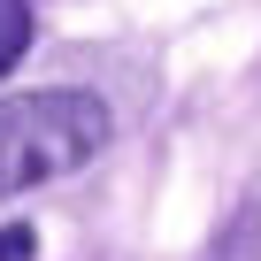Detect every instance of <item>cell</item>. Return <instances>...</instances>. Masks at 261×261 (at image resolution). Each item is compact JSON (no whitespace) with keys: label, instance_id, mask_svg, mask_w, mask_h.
I'll return each mask as SVG.
<instances>
[{"label":"cell","instance_id":"1","mask_svg":"<svg viewBox=\"0 0 261 261\" xmlns=\"http://www.w3.org/2000/svg\"><path fill=\"white\" fill-rule=\"evenodd\" d=\"M108 139H115V115L100 92L46 85V92L0 100V200L54 185V177H77L85 162L108 154Z\"/></svg>","mask_w":261,"mask_h":261},{"label":"cell","instance_id":"2","mask_svg":"<svg viewBox=\"0 0 261 261\" xmlns=\"http://www.w3.org/2000/svg\"><path fill=\"white\" fill-rule=\"evenodd\" d=\"M215 261H261V200H246V207L223 223V238H215Z\"/></svg>","mask_w":261,"mask_h":261},{"label":"cell","instance_id":"3","mask_svg":"<svg viewBox=\"0 0 261 261\" xmlns=\"http://www.w3.org/2000/svg\"><path fill=\"white\" fill-rule=\"evenodd\" d=\"M31 46V0H0V77H8Z\"/></svg>","mask_w":261,"mask_h":261},{"label":"cell","instance_id":"4","mask_svg":"<svg viewBox=\"0 0 261 261\" xmlns=\"http://www.w3.org/2000/svg\"><path fill=\"white\" fill-rule=\"evenodd\" d=\"M0 261H39V230L31 223H8V230H0Z\"/></svg>","mask_w":261,"mask_h":261}]
</instances>
